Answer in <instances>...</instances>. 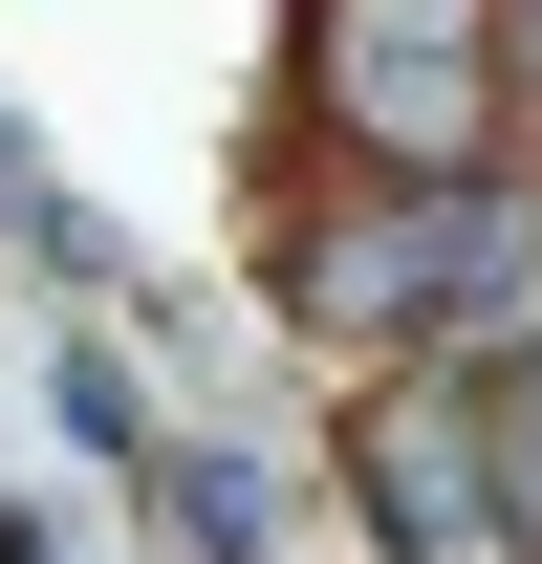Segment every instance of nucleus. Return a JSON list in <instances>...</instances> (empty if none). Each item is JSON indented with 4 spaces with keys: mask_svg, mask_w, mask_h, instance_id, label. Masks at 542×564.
Here are the masks:
<instances>
[{
    "mask_svg": "<svg viewBox=\"0 0 542 564\" xmlns=\"http://www.w3.org/2000/svg\"><path fill=\"white\" fill-rule=\"evenodd\" d=\"M326 174H521V0H304Z\"/></svg>",
    "mask_w": 542,
    "mask_h": 564,
    "instance_id": "f257e3e1",
    "label": "nucleus"
},
{
    "mask_svg": "<svg viewBox=\"0 0 542 564\" xmlns=\"http://www.w3.org/2000/svg\"><path fill=\"white\" fill-rule=\"evenodd\" d=\"M347 499L391 564H542V499H521V434H499V369H391L369 434H347Z\"/></svg>",
    "mask_w": 542,
    "mask_h": 564,
    "instance_id": "f03ea898",
    "label": "nucleus"
},
{
    "mask_svg": "<svg viewBox=\"0 0 542 564\" xmlns=\"http://www.w3.org/2000/svg\"><path fill=\"white\" fill-rule=\"evenodd\" d=\"M499 434H521V499H542V369H499Z\"/></svg>",
    "mask_w": 542,
    "mask_h": 564,
    "instance_id": "7ed1b4c3",
    "label": "nucleus"
},
{
    "mask_svg": "<svg viewBox=\"0 0 542 564\" xmlns=\"http://www.w3.org/2000/svg\"><path fill=\"white\" fill-rule=\"evenodd\" d=\"M521 87H542V0H521Z\"/></svg>",
    "mask_w": 542,
    "mask_h": 564,
    "instance_id": "20e7f679",
    "label": "nucleus"
}]
</instances>
